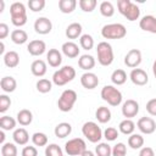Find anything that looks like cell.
Returning a JSON list of instances; mask_svg holds the SVG:
<instances>
[{"mask_svg":"<svg viewBox=\"0 0 156 156\" xmlns=\"http://www.w3.org/2000/svg\"><path fill=\"white\" fill-rule=\"evenodd\" d=\"M78 5H79L82 11H84V12H93L95 10L96 5H98V1L96 0H79Z\"/></svg>","mask_w":156,"mask_h":156,"instance_id":"41","label":"cell"},{"mask_svg":"<svg viewBox=\"0 0 156 156\" xmlns=\"http://www.w3.org/2000/svg\"><path fill=\"white\" fill-rule=\"evenodd\" d=\"M30 71H32V74L35 76V77L45 76V73L48 71L45 61H43V60H34L32 62V65H30Z\"/></svg>","mask_w":156,"mask_h":156,"instance_id":"20","label":"cell"},{"mask_svg":"<svg viewBox=\"0 0 156 156\" xmlns=\"http://www.w3.org/2000/svg\"><path fill=\"white\" fill-rule=\"evenodd\" d=\"M27 50L32 56H40L45 52L46 44H45V41H43L40 39H34V40L29 41V44L27 45Z\"/></svg>","mask_w":156,"mask_h":156,"instance_id":"15","label":"cell"},{"mask_svg":"<svg viewBox=\"0 0 156 156\" xmlns=\"http://www.w3.org/2000/svg\"><path fill=\"white\" fill-rule=\"evenodd\" d=\"M80 156H96V155H95L93 151H90V150H85Z\"/></svg>","mask_w":156,"mask_h":156,"instance_id":"51","label":"cell"},{"mask_svg":"<svg viewBox=\"0 0 156 156\" xmlns=\"http://www.w3.org/2000/svg\"><path fill=\"white\" fill-rule=\"evenodd\" d=\"M4 6H5L4 0H0V12H2V11H4Z\"/></svg>","mask_w":156,"mask_h":156,"instance_id":"55","label":"cell"},{"mask_svg":"<svg viewBox=\"0 0 156 156\" xmlns=\"http://www.w3.org/2000/svg\"><path fill=\"white\" fill-rule=\"evenodd\" d=\"M33 121V113L32 111L27 110V108H23V110H20L18 113H17V122L26 127V126H29Z\"/></svg>","mask_w":156,"mask_h":156,"instance_id":"27","label":"cell"},{"mask_svg":"<svg viewBox=\"0 0 156 156\" xmlns=\"http://www.w3.org/2000/svg\"><path fill=\"white\" fill-rule=\"evenodd\" d=\"M139 156H155V152H154L152 147H150V146H144V147L140 149Z\"/></svg>","mask_w":156,"mask_h":156,"instance_id":"49","label":"cell"},{"mask_svg":"<svg viewBox=\"0 0 156 156\" xmlns=\"http://www.w3.org/2000/svg\"><path fill=\"white\" fill-rule=\"evenodd\" d=\"M139 112V104L133 100V99H128L123 102L122 105V115L126 117V118H133L138 115Z\"/></svg>","mask_w":156,"mask_h":156,"instance_id":"10","label":"cell"},{"mask_svg":"<svg viewBox=\"0 0 156 156\" xmlns=\"http://www.w3.org/2000/svg\"><path fill=\"white\" fill-rule=\"evenodd\" d=\"M4 141H5V133H4V130L1 129V130H0V143H1V144H5Z\"/></svg>","mask_w":156,"mask_h":156,"instance_id":"53","label":"cell"},{"mask_svg":"<svg viewBox=\"0 0 156 156\" xmlns=\"http://www.w3.org/2000/svg\"><path fill=\"white\" fill-rule=\"evenodd\" d=\"M77 98L78 96H77V93L74 90H72V89L63 90L62 94L60 95L58 100H57L58 110L62 111V112H69L73 108V106L77 101Z\"/></svg>","mask_w":156,"mask_h":156,"instance_id":"6","label":"cell"},{"mask_svg":"<svg viewBox=\"0 0 156 156\" xmlns=\"http://www.w3.org/2000/svg\"><path fill=\"white\" fill-rule=\"evenodd\" d=\"M0 54H1V55H5V54H6V52H5V44H4V41L0 43Z\"/></svg>","mask_w":156,"mask_h":156,"instance_id":"52","label":"cell"},{"mask_svg":"<svg viewBox=\"0 0 156 156\" xmlns=\"http://www.w3.org/2000/svg\"><path fill=\"white\" fill-rule=\"evenodd\" d=\"M95 117L100 123H107L111 119V111L106 106H100L95 111Z\"/></svg>","mask_w":156,"mask_h":156,"instance_id":"29","label":"cell"},{"mask_svg":"<svg viewBox=\"0 0 156 156\" xmlns=\"http://www.w3.org/2000/svg\"><path fill=\"white\" fill-rule=\"evenodd\" d=\"M10 106H11V99L5 94L0 95V112L1 113L6 112Z\"/></svg>","mask_w":156,"mask_h":156,"instance_id":"46","label":"cell"},{"mask_svg":"<svg viewBox=\"0 0 156 156\" xmlns=\"http://www.w3.org/2000/svg\"><path fill=\"white\" fill-rule=\"evenodd\" d=\"M146 111L151 116H156V98L150 99L146 102Z\"/></svg>","mask_w":156,"mask_h":156,"instance_id":"48","label":"cell"},{"mask_svg":"<svg viewBox=\"0 0 156 156\" xmlns=\"http://www.w3.org/2000/svg\"><path fill=\"white\" fill-rule=\"evenodd\" d=\"M139 27L149 33L156 34V17L152 15H146L139 21Z\"/></svg>","mask_w":156,"mask_h":156,"instance_id":"16","label":"cell"},{"mask_svg":"<svg viewBox=\"0 0 156 156\" xmlns=\"http://www.w3.org/2000/svg\"><path fill=\"white\" fill-rule=\"evenodd\" d=\"M37 90L41 94H46L49 91H51V88H52V82L46 79V78H41L37 82Z\"/></svg>","mask_w":156,"mask_h":156,"instance_id":"36","label":"cell"},{"mask_svg":"<svg viewBox=\"0 0 156 156\" xmlns=\"http://www.w3.org/2000/svg\"><path fill=\"white\" fill-rule=\"evenodd\" d=\"M152 72H154V76H155V78H156V60H155L154 63H152Z\"/></svg>","mask_w":156,"mask_h":156,"instance_id":"54","label":"cell"},{"mask_svg":"<svg viewBox=\"0 0 156 156\" xmlns=\"http://www.w3.org/2000/svg\"><path fill=\"white\" fill-rule=\"evenodd\" d=\"M10 37H11V40L15 44H17V45H22V44L27 43V40H28V34L23 29H15V30H12Z\"/></svg>","mask_w":156,"mask_h":156,"instance_id":"28","label":"cell"},{"mask_svg":"<svg viewBox=\"0 0 156 156\" xmlns=\"http://www.w3.org/2000/svg\"><path fill=\"white\" fill-rule=\"evenodd\" d=\"M28 7L33 12H39L45 7V0H29Z\"/></svg>","mask_w":156,"mask_h":156,"instance_id":"44","label":"cell"},{"mask_svg":"<svg viewBox=\"0 0 156 156\" xmlns=\"http://www.w3.org/2000/svg\"><path fill=\"white\" fill-rule=\"evenodd\" d=\"M136 127L143 134H152L156 130V122L151 117H141L138 119Z\"/></svg>","mask_w":156,"mask_h":156,"instance_id":"11","label":"cell"},{"mask_svg":"<svg viewBox=\"0 0 156 156\" xmlns=\"http://www.w3.org/2000/svg\"><path fill=\"white\" fill-rule=\"evenodd\" d=\"M127 155V146L123 143H117L112 147V156H126Z\"/></svg>","mask_w":156,"mask_h":156,"instance_id":"45","label":"cell"},{"mask_svg":"<svg viewBox=\"0 0 156 156\" xmlns=\"http://www.w3.org/2000/svg\"><path fill=\"white\" fill-rule=\"evenodd\" d=\"M100 95H101V99L111 106H118L123 100L122 93L113 85H105L101 89Z\"/></svg>","mask_w":156,"mask_h":156,"instance_id":"5","label":"cell"},{"mask_svg":"<svg viewBox=\"0 0 156 156\" xmlns=\"http://www.w3.org/2000/svg\"><path fill=\"white\" fill-rule=\"evenodd\" d=\"M79 44L82 49L91 50L94 48V39L90 34H82V37L79 38Z\"/></svg>","mask_w":156,"mask_h":156,"instance_id":"40","label":"cell"},{"mask_svg":"<svg viewBox=\"0 0 156 156\" xmlns=\"http://www.w3.org/2000/svg\"><path fill=\"white\" fill-rule=\"evenodd\" d=\"M12 138H13L15 144H17V145H26L29 141V134L24 128L15 129L13 134H12Z\"/></svg>","mask_w":156,"mask_h":156,"instance_id":"22","label":"cell"},{"mask_svg":"<svg viewBox=\"0 0 156 156\" xmlns=\"http://www.w3.org/2000/svg\"><path fill=\"white\" fill-rule=\"evenodd\" d=\"M82 24L78 23V22H73L71 24L67 26L66 28V37L68 39H77V38H80L82 37Z\"/></svg>","mask_w":156,"mask_h":156,"instance_id":"23","label":"cell"},{"mask_svg":"<svg viewBox=\"0 0 156 156\" xmlns=\"http://www.w3.org/2000/svg\"><path fill=\"white\" fill-rule=\"evenodd\" d=\"M52 29V23L48 17H38L34 22V30L38 34H49Z\"/></svg>","mask_w":156,"mask_h":156,"instance_id":"13","label":"cell"},{"mask_svg":"<svg viewBox=\"0 0 156 156\" xmlns=\"http://www.w3.org/2000/svg\"><path fill=\"white\" fill-rule=\"evenodd\" d=\"M4 63L9 67V68H15L18 66L20 63V55L16 51H7L4 55Z\"/></svg>","mask_w":156,"mask_h":156,"instance_id":"26","label":"cell"},{"mask_svg":"<svg viewBox=\"0 0 156 156\" xmlns=\"http://www.w3.org/2000/svg\"><path fill=\"white\" fill-rule=\"evenodd\" d=\"M17 146L13 143H5L1 146V155L2 156H17Z\"/></svg>","mask_w":156,"mask_h":156,"instance_id":"38","label":"cell"},{"mask_svg":"<svg viewBox=\"0 0 156 156\" xmlns=\"http://www.w3.org/2000/svg\"><path fill=\"white\" fill-rule=\"evenodd\" d=\"M10 15H11V22L16 27H22L27 23V10L23 2L16 1L12 2L10 6Z\"/></svg>","mask_w":156,"mask_h":156,"instance_id":"1","label":"cell"},{"mask_svg":"<svg viewBox=\"0 0 156 156\" xmlns=\"http://www.w3.org/2000/svg\"><path fill=\"white\" fill-rule=\"evenodd\" d=\"M141 51L138 49H130L126 56H124V65L132 69L138 68V66L141 63Z\"/></svg>","mask_w":156,"mask_h":156,"instance_id":"9","label":"cell"},{"mask_svg":"<svg viewBox=\"0 0 156 156\" xmlns=\"http://www.w3.org/2000/svg\"><path fill=\"white\" fill-rule=\"evenodd\" d=\"M61 50H62V54L65 56H67L68 58H74L79 55V46L74 43V41H66L62 44L61 46Z\"/></svg>","mask_w":156,"mask_h":156,"instance_id":"18","label":"cell"},{"mask_svg":"<svg viewBox=\"0 0 156 156\" xmlns=\"http://www.w3.org/2000/svg\"><path fill=\"white\" fill-rule=\"evenodd\" d=\"M54 133H55V135H56L57 138L63 139V138L68 136V135L72 133V126H71L69 123H67V122H61V123H58V124L55 127Z\"/></svg>","mask_w":156,"mask_h":156,"instance_id":"25","label":"cell"},{"mask_svg":"<svg viewBox=\"0 0 156 156\" xmlns=\"http://www.w3.org/2000/svg\"><path fill=\"white\" fill-rule=\"evenodd\" d=\"M82 133L83 135L90 141V143H99L101 140V138L104 136V133L101 130V128L95 123V122H85L82 127Z\"/></svg>","mask_w":156,"mask_h":156,"instance_id":"7","label":"cell"},{"mask_svg":"<svg viewBox=\"0 0 156 156\" xmlns=\"http://www.w3.org/2000/svg\"><path fill=\"white\" fill-rule=\"evenodd\" d=\"M119 135V130H117L115 127H107L105 130H104V138L107 140V141H113L118 138Z\"/></svg>","mask_w":156,"mask_h":156,"instance_id":"43","label":"cell"},{"mask_svg":"<svg viewBox=\"0 0 156 156\" xmlns=\"http://www.w3.org/2000/svg\"><path fill=\"white\" fill-rule=\"evenodd\" d=\"M9 26L6 23H0V39H5L9 35Z\"/></svg>","mask_w":156,"mask_h":156,"instance_id":"50","label":"cell"},{"mask_svg":"<svg viewBox=\"0 0 156 156\" xmlns=\"http://www.w3.org/2000/svg\"><path fill=\"white\" fill-rule=\"evenodd\" d=\"M22 156H38V150L35 146H24L21 152Z\"/></svg>","mask_w":156,"mask_h":156,"instance_id":"47","label":"cell"},{"mask_svg":"<svg viewBox=\"0 0 156 156\" xmlns=\"http://www.w3.org/2000/svg\"><path fill=\"white\" fill-rule=\"evenodd\" d=\"M45 156H63L62 149L57 144H49L45 147Z\"/></svg>","mask_w":156,"mask_h":156,"instance_id":"42","label":"cell"},{"mask_svg":"<svg viewBox=\"0 0 156 156\" xmlns=\"http://www.w3.org/2000/svg\"><path fill=\"white\" fill-rule=\"evenodd\" d=\"M76 77V69L72 66H63L60 69L55 71L52 74V83L57 87H62L69 82H72Z\"/></svg>","mask_w":156,"mask_h":156,"instance_id":"2","label":"cell"},{"mask_svg":"<svg viewBox=\"0 0 156 156\" xmlns=\"http://www.w3.org/2000/svg\"><path fill=\"white\" fill-rule=\"evenodd\" d=\"M96 156H112V147L107 143H99L95 147Z\"/></svg>","mask_w":156,"mask_h":156,"instance_id":"37","label":"cell"},{"mask_svg":"<svg viewBox=\"0 0 156 156\" xmlns=\"http://www.w3.org/2000/svg\"><path fill=\"white\" fill-rule=\"evenodd\" d=\"M32 141L35 146H46L48 145V135L41 132H37L32 135Z\"/></svg>","mask_w":156,"mask_h":156,"instance_id":"39","label":"cell"},{"mask_svg":"<svg viewBox=\"0 0 156 156\" xmlns=\"http://www.w3.org/2000/svg\"><path fill=\"white\" fill-rule=\"evenodd\" d=\"M101 35L105 39H122L127 35V29L122 23H110L102 27Z\"/></svg>","mask_w":156,"mask_h":156,"instance_id":"4","label":"cell"},{"mask_svg":"<svg viewBox=\"0 0 156 156\" xmlns=\"http://www.w3.org/2000/svg\"><path fill=\"white\" fill-rule=\"evenodd\" d=\"M87 150V144L82 138L69 139L65 144V151L68 156H80Z\"/></svg>","mask_w":156,"mask_h":156,"instance_id":"8","label":"cell"},{"mask_svg":"<svg viewBox=\"0 0 156 156\" xmlns=\"http://www.w3.org/2000/svg\"><path fill=\"white\" fill-rule=\"evenodd\" d=\"M122 15H123L128 21L133 22V21H136V20L140 17V9H139V6H138L136 4H134V2L130 1V2L127 5V7L124 9V11L122 12Z\"/></svg>","mask_w":156,"mask_h":156,"instance_id":"17","label":"cell"},{"mask_svg":"<svg viewBox=\"0 0 156 156\" xmlns=\"http://www.w3.org/2000/svg\"><path fill=\"white\" fill-rule=\"evenodd\" d=\"M129 78H130V80H132L133 84L139 85V87L146 85L147 82H149L147 73L144 69H141V68H134V69H132L130 73H129Z\"/></svg>","mask_w":156,"mask_h":156,"instance_id":"12","label":"cell"},{"mask_svg":"<svg viewBox=\"0 0 156 156\" xmlns=\"http://www.w3.org/2000/svg\"><path fill=\"white\" fill-rule=\"evenodd\" d=\"M80 84H82L83 88H85L88 90H91V89H94L99 85V78L93 72H85L80 77Z\"/></svg>","mask_w":156,"mask_h":156,"instance_id":"14","label":"cell"},{"mask_svg":"<svg viewBox=\"0 0 156 156\" xmlns=\"http://www.w3.org/2000/svg\"><path fill=\"white\" fill-rule=\"evenodd\" d=\"M118 129H119V132H121L122 134H124V135H130V134L134 133L135 123H134L132 119L126 118V119H123V121L119 123Z\"/></svg>","mask_w":156,"mask_h":156,"instance_id":"30","label":"cell"},{"mask_svg":"<svg viewBox=\"0 0 156 156\" xmlns=\"http://www.w3.org/2000/svg\"><path fill=\"white\" fill-rule=\"evenodd\" d=\"M95 63H96L95 62V58L91 55H88V54L80 55V57L78 58V66L82 69L87 71V72H89L90 69H93L94 66H95Z\"/></svg>","mask_w":156,"mask_h":156,"instance_id":"24","label":"cell"},{"mask_svg":"<svg viewBox=\"0 0 156 156\" xmlns=\"http://www.w3.org/2000/svg\"><path fill=\"white\" fill-rule=\"evenodd\" d=\"M111 80H112V83L116 84V85H122V84H124L126 80H127V73H126V71H124V69H121V68L115 69V71L112 72V74H111Z\"/></svg>","mask_w":156,"mask_h":156,"instance_id":"32","label":"cell"},{"mask_svg":"<svg viewBox=\"0 0 156 156\" xmlns=\"http://www.w3.org/2000/svg\"><path fill=\"white\" fill-rule=\"evenodd\" d=\"M99 10L104 17H112L115 15V6L111 1H102L99 6Z\"/></svg>","mask_w":156,"mask_h":156,"instance_id":"33","label":"cell"},{"mask_svg":"<svg viewBox=\"0 0 156 156\" xmlns=\"http://www.w3.org/2000/svg\"><path fill=\"white\" fill-rule=\"evenodd\" d=\"M96 54H98V62L101 66L107 67L113 62V49L110 43L100 41L96 46Z\"/></svg>","mask_w":156,"mask_h":156,"instance_id":"3","label":"cell"},{"mask_svg":"<svg viewBox=\"0 0 156 156\" xmlns=\"http://www.w3.org/2000/svg\"><path fill=\"white\" fill-rule=\"evenodd\" d=\"M0 87H1V90L5 91V93H13L17 88V82L13 77L11 76H6V77H2L1 80H0Z\"/></svg>","mask_w":156,"mask_h":156,"instance_id":"21","label":"cell"},{"mask_svg":"<svg viewBox=\"0 0 156 156\" xmlns=\"http://www.w3.org/2000/svg\"><path fill=\"white\" fill-rule=\"evenodd\" d=\"M77 7L76 0H60L58 1V9L62 13H72Z\"/></svg>","mask_w":156,"mask_h":156,"instance_id":"31","label":"cell"},{"mask_svg":"<svg viewBox=\"0 0 156 156\" xmlns=\"http://www.w3.org/2000/svg\"><path fill=\"white\" fill-rule=\"evenodd\" d=\"M128 145H129L132 149H134V150L141 149L143 145H144V138H143V135L135 134V133L130 134V136L128 138Z\"/></svg>","mask_w":156,"mask_h":156,"instance_id":"34","label":"cell"},{"mask_svg":"<svg viewBox=\"0 0 156 156\" xmlns=\"http://www.w3.org/2000/svg\"><path fill=\"white\" fill-rule=\"evenodd\" d=\"M46 61L49 66L56 68L62 63V54L57 49H49L46 54Z\"/></svg>","mask_w":156,"mask_h":156,"instance_id":"19","label":"cell"},{"mask_svg":"<svg viewBox=\"0 0 156 156\" xmlns=\"http://www.w3.org/2000/svg\"><path fill=\"white\" fill-rule=\"evenodd\" d=\"M16 127V119L11 116H2L0 118V128L2 130H12Z\"/></svg>","mask_w":156,"mask_h":156,"instance_id":"35","label":"cell"}]
</instances>
